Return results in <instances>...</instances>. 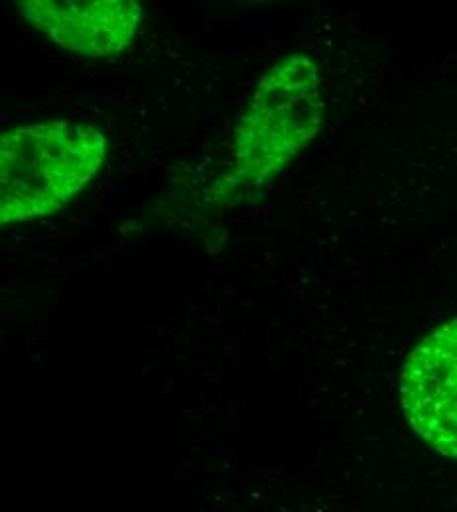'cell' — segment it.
<instances>
[{"mask_svg":"<svg viewBox=\"0 0 457 512\" xmlns=\"http://www.w3.org/2000/svg\"><path fill=\"white\" fill-rule=\"evenodd\" d=\"M324 79L316 62L292 54L262 77L233 138L227 186L257 188L282 172L324 119Z\"/></svg>","mask_w":457,"mask_h":512,"instance_id":"cell-2","label":"cell"},{"mask_svg":"<svg viewBox=\"0 0 457 512\" xmlns=\"http://www.w3.org/2000/svg\"><path fill=\"white\" fill-rule=\"evenodd\" d=\"M107 136L89 123L46 121L0 132V227L52 215L101 172Z\"/></svg>","mask_w":457,"mask_h":512,"instance_id":"cell-1","label":"cell"},{"mask_svg":"<svg viewBox=\"0 0 457 512\" xmlns=\"http://www.w3.org/2000/svg\"><path fill=\"white\" fill-rule=\"evenodd\" d=\"M400 400L418 438L457 459V318L412 349L400 377Z\"/></svg>","mask_w":457,"mask_h":512,"instance_id":"cell-3","label":"cell"},{"mask_svg":"<svg viewBox=\"0 0 457 512\" xmlns=\"http://www.w3.org/2000/svg\"><path fill=\"white\" fill-rule=\"evenodd\" d=\"M20 12L50 42L85 58H111L125 52L142 18V8L134 0H24Z\"/></svg>","mask_w":457,"mask_h":512,"instance_id":"cell-4","label":"cell"}]
</instances>
